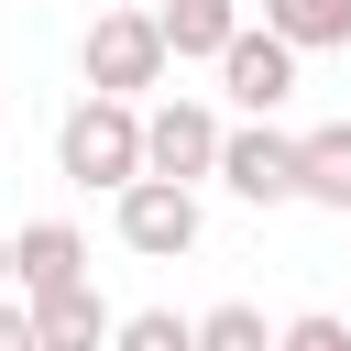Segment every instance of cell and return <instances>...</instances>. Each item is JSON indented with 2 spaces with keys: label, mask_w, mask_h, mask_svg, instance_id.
<instances>
[{
  "label": "cell",
  "mask_w": 351,
  "mask_h": 351,
  "mask_svg": "<svg viewBox=\"0 0 351 351\" xmlns=\"http://www.w3.org/2000/svg\"><path fill=\"white\" fill-rule=\"evenodd\" d=\"M0 351H44V340H33V307H22V296H0Z\"/></svg>",
  "instance_id": "15"
},
{
  "label": "cell",
  "mask_w": 351,
  "mask_h": 351,
  "mask_svg": "<svg viewBox=\"0 0 351 351\" xmlns=\"http://www.w3.org/2000/svg\"><path fill=\"white\" fill-rule=\"evenodd\" d=\"M219 186H230V197H252V208H285V197H296V132L241 121V132L219 143Z\"/></svg>",
  "instance_id": "4"
},
{
  "label": "cell",
  "mask_w": 351,
  "mask_h": 351,
  "mask_svg": "<svg viewBox=\"0 0 351 351\" xmlns=\"http://www.w3.org/2000/svg\"><path fill=\"white\" fill-rule=\"evenodd\" d=\"M219 110L208 99H165V110H143V176H165V186H197V176H219Z\"/></svg>",
  "instance_id": "3"
},
{
  "label": "cell",
  "mask_w": 351,
  "mask_h": 351,
  "mask_svg": "<svg viewBox=\"0 0 351 351\" xmlns=\"http://www.w3.org/2000/svg\"><path fill=\"white\" fill-rule=\"evenodd\" d=\"M110 351H197V318H176V307H132V318L110 329Z\"/></svg>",
  "instance_id": "12"
},
{
  "label": "cell",
  "mask_w": 351,
  "mask_h": 351,
  "mask_svg": "<svg viewBox=\"0 0 351 351\" xmlns=\"http://www.w3.org/2000/svg\"><path fill=\"white\" fill-rule=\"evenodd\" d=\"M154 33H165V55L186 66V55H230L241 44V0H154Z\"/></svg>",
  "instance_id": "8"
},
{
  "label": "cell",
  "mask_w": 351,
  "mask_h": 351,
  "mask_svg": "<svg viewBox=\"0 0 351 351\" xmlns=\"http://www.w3.org/2000/svg\"><path fill=\"white\" fill-rule=\"evenodd\" d=\"M22 307H33V340L44 351H110V329H121L99 307V285H55V296H22Z\"/></svg>",
  "instance_id": "9"
},
{
  "label": "cell",
  "mask_w": 351,
  "mask_h": 351,
  "mask_svg": "<svg viewBox=\"0 0 351 351\" xmlns=\"http://www.w3.org/2000/svg\"><path fill=\"white\" fill-rule=\"evenodd\" d=\"M0 296H11V241H0Z\"/></svg>",
  "instance_id": "16"
},
{
  "label": "cell",
  "mask_w": 351,
  "mask_h": 351,
  "mask_svg": "<svg viewBox=\"0 0 351 351\" xmlns=\"http://www.w3.org/2000/svg\"><path fill=\"white\" fill-rule=\"evenodd\" d=\"M55 165L77 176V186H143V110L132 99H77L66 110V132H55Z\"/></svg>",
  "instance_id": "1"
},
{
  "label": "cell",
  "mask_w": 351,
  "mask_h": 351,
  "mask_svg": "<svg viewBox=\"0 0 351 351\" xmlns=\"http://www.w3.org/2000/svg\"><path fill=\"white\" fill-rule=\"evenodd\" d=\"M263 33L296 55H329V44H351V0H263Z\"/></svg>",
  "instance_id": "11"
},
{
  "label": "cell",
  "mask_w": 351,
  "mask_h": 351,
  "mask_svg": "<svg viewBox=\"0 0 351 351\" xmlns=\"http://www.w3.org/2000/svg\"><path fill=\"white\" fill-rule=\"evenodd\" d=\"M274 351H351V318L307 307V318H285V329H274Z\"/></svg>",
  "instance_id": "14"
},
{
  "label": "cell",
  "mask_w": 351,
  "mask_h": 351,
  "mask_svg": "<svg viewBox=\"0 0 351 351\" xmlns=\"http://www.w3.org/2000/svg\"><path fill=\"white\" fill-rule=\"evenodd\" d=\"M197 351H274V329H263V307H241V296H230V307H208V318H197Z\"/></svg>",
  "instance_id": "13"
},
{
  "label": "cell",
  "mask_w": 351,
  "mask_h": 351,
  "mask_svg": "<svg viewBox=\"0 0 351 351\" xmlns=\"http://www.w3.org/2000/svg\"><path fill=\"white\" fill-rule=\"evenodd\" d=\"M77 66H88V99H143V88H165V33H154V11H99L88 22V44H77Z\"/></svg>",
  "instance_id": "2"
},
{
  "label": "cell",
  "mask_w": 351,
  "mask_h": 351,
  "mask_svg": "<svg viewBox=\"0 0 351 351\" xmlns=\"http://www.w3.org/2000/svg\"><path fill=\"white\" fill-rule=\"evenodd\" d=\"M219 88H230V110H241V121H274V110L296 99V44H274V33H252V22H241V44L219 55Z\"/></svg>",
  "instance_id": "6"
},
{
  "label": "cell",
  "mask_w": 351,
  "mask_h": 351,
  "mask_svg": "<svg viewBox=\"0 0 351 351\" xmlns=\"http://www.w3.org/2000/svg\"><path fill=\"white\" fill-rule=\"evenodd\" d=\"M121 241H132L143 263H176V252H197V186H165V176L121 186Z\"/></svg>",
  "instance_id": "5"
},
{
  "label": "cell",
  "mask_w": 351,
  "mask_h": 351,
  "mask_svg": "<svg viewBox=\"0 0 351 351\" xmlns=\"http://www.w3.org/2000/svg\"><path fill=\"white\" fill-rule=\"evenodd\" d=\"M11 285H22V296L88 285V241H77L66 219H33V230H11Z\"/></svg>",
  "instance_id": "7"
},
{
  "label": "cell",
  "mask_w": 351,
  "mask_h": 351,
  "mask_svg": "<svg viewBox=\"0 0 351 351\" xmlns=\"http://www.w3.org/2000/svg\"><path fill=\"white\" fill-rule=\"evenodd\" d=\"M296 197L307 208H351V121L296 132Z\"/></svg>",
  "instance_id": "10"
}]
</instances>
